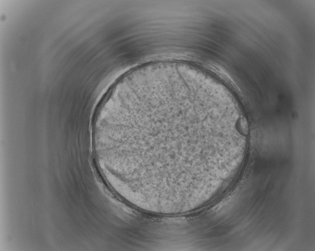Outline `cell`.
Here are the masks:
<instances>
[{
	"label": "cell",
	"mask_w": 315,
	"mask_h": 251,
	"mask_svg": "<svg viewBox=\"0 0 315 251\" xmlns=\"http://www.w3.org/2000/svg\"><path fill=\"white\" fill-rule=\"evenodd\" d=\"M200 104L189 91L166 84L129 93L101 109L102 128L129 181L149 190L180 185L188 142L201 128Z\"/></svg>",
	"instance_id": "6da1fadb"
}]
</instances>
